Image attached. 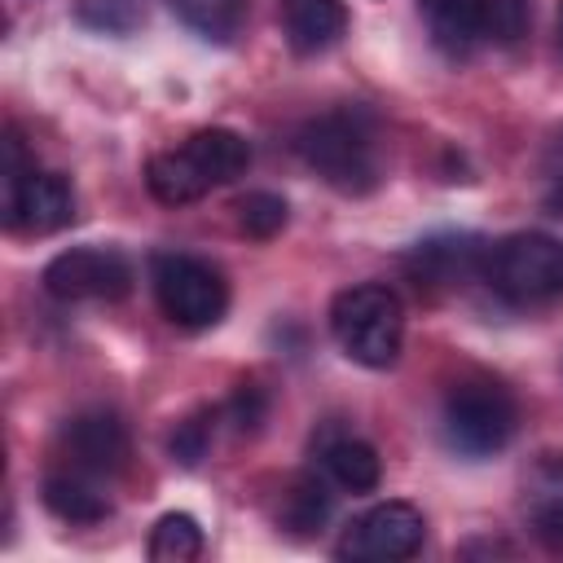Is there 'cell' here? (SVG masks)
<instances>
[{
    "instance_id": "obj_7",
    "label": "cell",
    "mask_w": 563,
    "mask_h": 563,
    "mask_svg": "<svg viewBox=\"0 0 563 563\" xmlns=\"http://www.w3.org/2000/svg\"><path fill=\"white\" fill-rule=\"evenodd\" d=\"M427 537L422 510L409 501H378L369 506L361 519L347 523L343 541H339V559H361V563H396L418 554Z\"/></svg>"
},
{
    "instance_id": "obj_14",
    "label": "cell",
    "mask_w": 563,
    "mask_h": 563,
    "mask_svg": "<svg viewBox=\"0 0 563 563\" xmlns=\"http://www.w3.org/2000/svg\"><path fill=\"white\" fill-rule=\"evenodd\" d=\"M145 185L150 194L163 202V207H185V202H198L211 180L198 172V163L189 158V150H167V154H154L150 167H145Z\"/></svg>"
},
{
    "instance_id": "obj_8",
    "label": "cell",
    "mask_w": 563,
    "mask_h": 563,
    "mask_svg": "<svg viewBox=\"0 0 563 563\" xmlns=\"http://www.w3.org/2000/svg\"><path fill=\"white\" fill-rule=\"evenodd\" d=\"M57 457H66V471H75V475L110 479L128 462V431L106 409L75 413L57 435Z\"/></svg>"
},
{
    "instance_id": "obj_21",
    "label": "cell",
    "mask_w": 563,
    "mask_h": 563,
    "mask_svg": "<svg viewBox=\"0 0 563 563\" xmlns=\"http://www.w3.org/2000/svg\"><path fill=\"white\" fill-rule=\"evenodd\" d=\"M532 26V0H484V35L497 44H519Z\"/></svg>"
},
{
    "instance_id": "obj_26",
    "label": "cell",
    "mask_w": 563,
    "mask_h": 563,
    "mask_svg": "<svg viewBox=\"0 0 563 563\" xmlns=\"http://www.w3.org/2000/svg\"><path fill=\"white\" fill-rule=\"evenodd\" d=\"M559 44H563V13H559Z\"/></svg>"
},
{
    "instance_id": "obj_10",
    "label": "cell",
    "mask_w": 563,
    "mask_h": 563,
    "mask_svg": "<svg viewBox=\"0 0 563 563\" xmlns=\"http://www.w3.org/2000/svg\"><path fill=\"white\" fill-rule=\"evenodd\" d=\"M418 13L444 57H466L484 40V0H418Z\"/></svg>"
},
{
    "instance_id": "obj_25",
    "label": "cell",
    "mask_w": 563,
    "mask_h": 563,
    "mask_svg": "<svg viewBox=\"0 0 563 563\" xmlns=\"http://www.w3.org/2000/svg\"><path fill=\"white\" fill-rule=\"evenodd\" d=\"M229 418L238 422V431L255 427V422L264 418V396H260V387L242 383V387H238V396H233V405H229Z\"/></svg>"
},
{
    "instance_id": "obj_12",
    "label": "cell",
    "mask_w": 563,
    "mask_h": 563,
    "mask_svg": "<svg viewBox=\"0 0 563 563\" xmlns=\"http://www.w3.org/2000/svg\"><path fill=\"white\" fill-rule=\"evenodd\" d=\"M282 9H286V40L295 53H321L347 26L343 0H282Z\"/></svg>"
},
{
    "instance_id": "obj_9",
    "label": "cell",
    "mask_w": 563,
    "mask_h": 563,
    "mask_svg": "<svg viewBox=\"0 0 563 563\" xmlns=\"http://www.w3.org/2000/svg\"><path fill=\"white\" fill-rule=\"evenodd\" d=\"M4 211L13 229L26 233H53L62 224H70L75 216V194L66 185V176L57 172H22L18 180L4 185Z\"/></svg>"
},
{
    "instance_id": "obj_22",
    "label": "cell",
    "mask_w": 563,
    "mask_h": 563,
    "mask_svg": "<svg viewBox=\"0 0 563 563\" xmlns=\"http://www.w3.org/2000/svg\"><path fill=\"white\" fill-rule=\"evenodd\" d=\"M541 176H545V211L554 220H563V128L545 141V154H541Z\"/></svg>"
},
{
    "instance_id": "obj_24",
    "label": "cell",
    "mask_w": 563,
    "mask_h": 563,
    "mask_svg": "<svg viewBox=\"0 0 563 563\" xmlns=\"http://www.w3.org/2000/svg\"><path fill=\"white\" fill-rule=\"evenodd\" d=\"M532 532H537L541 545L563 550V493L550 497V501H541V506L532 510Z\"/></svg>"
},
{
    "instance_id": "obj_2",
    "label": "cell",
    "mask_w": 563,
    "mask_h": 563,
    "mask_svg": "<svg viewBox=\"0 0 563 563\" xmlns=\"http://www.w3.org/2000/svg\"><path fill=\"white\" fill-rule=\"evenodd\" d=\"M330 334L343 347V356H352L356 365L387 369L396 365L400 343H405V308L378 282L347 286L330 303Z\"/></svg>"
},
{
    "instance_id": "obj_16",
    "label": "cell",
    "mask_w": 563,
    "mask_h": 563,
    "mask_svg": "<svg viewBox=\"0 0 563 563\" xmlns=\"http://www.w3.org/2000/svg\"><path fill=\"white\" fill-rule=\"evenodd\" d=\"M321 466L347 493H369V488H378V475H383L374 444H365L356 435H339V440L321 444Z\"/></svg>"
},
{
    "instance_id": "obj_17",
    "label": "cell",
    "mask_w": 563,
    "mask_h": 563,
    "mask_svg": "<svg viewBox=\"0 0 563 563\" xmlns=\"http://www.w3.org/2000/svg\"><path fill=\"white\" fill-rule=\"evenodd\" d=\"M167 4L189 31H198L202 40H216V44H229L246 13V0H167Z\"/></svg>"
},
{
    "instance_id": "obj_3",
    "label": "cell",
    "mask_w": 563,
    "mask_h": 563,
    "mask_svg": "<svg viewBox=\"0 0 563 563\" xmlns=\"http://www.w3.org/2000/svg\"><path fill=\"white\" fill-rule=\"evenodd\" d=\"M150 286H154V299H158L163 317L180 330H211L229 308L224 277L198 255L158 251L150 260Z\"/></svg>"
},
{
    "instance_id": "obj_18",
    "label": "cell",
    "mask_w": 563,
    "mask_h": 563,
    "mask_svg": "<svg viewBox=\"0 0 563 563\" xmlns=\"http://www.w3.org/2000/svg\"><path fill=\"white\" fill-rule=\"evenodd\" d=\"M198 554H202V528L194 515L172 510L154 523V532H150V559L154 563H189Z\"/></svg>"
},
{
    "instance_id": "obj_11",
    "label": "cell",
    "mask_w": 563,
    "mask_h": 563,
    "mask_svg": "<svg viewBox=\"0 0 563 563\" xmlns=\"http://www.w3.org/2000/svg\"><path fill=\"white\" fill-rule=\"evenodd\" d=\"M484 255L475 238H431L418 242L409 255V273L418 277V286H462L475 268H484Z\"/></svg>"
},
{
    "instance_id": "obj_6",
    "label": "cell",
    "mask_w": 563,
    "mask_h": 563,
    "mask_svg": "<svg viewBox=\"0 0 563 563\" xmlns=\"http://www.w3.org/2000/svg\"><path fill=\"white\" fill-rule=\"evenodd\" d=\"M44 290L62 303L123 299L132 290V264L114 246H70L44 264Z\"/></svg>"
},
{
    "instance_id": "obj_13",
    "label": "cell",
    "mask_w": 563,
    "mask_h": 563,
    "mask_svg": "<svg viewBox=\"0 0 563 563\" xmlns=\"http://www.w3.org/2000/svg\"><path fill=\"white\" fill-rule=\"evenodd\" d=\"M185 150H189V158L198 163V172L211 185H229L251 167V145L233 128H202V132H194L185 141Z\"/></svg>"
},
{
    "instance_id": "obj_1",
    "label": "cell",
    "mask_w": 563,
    "mask_h": 563,
    "mask_svg": "<svg viewBox=\"0 0 563 563\" xmlns=\"http://www.w3.org/2000/svg\"><path fill=\"white\" fill-rule=\"evenodd\" d=\"M295 150L339 194H369L383 176L374 123L365 110H352V106L308 119L295 136Z\"/></svg>"
},
{
    "instance_id": "obj_19",
    "label": "cell",
    "mask_w": 563,
    "mask_h": 563,
    "mask_svg": "<svg viewBox=\"0 0 563 563\" xmlns=\"http://www.w3.org/2000/svg\"><path fill=\"white\" fill-rule=\"evenodd\" d=\"M233 211H238V229H242L246 238L268 242V238H277V233L286 229V198H277V194H268V189L242 194Z\"/></svg>"
},
{
    "instance_id": "obj_20",
    "label": "cell",
    "mask_w": 563,
    "mask_h": 563,
    "mask_svg": "<svg viewBox=\"0 0 563 563\" xmlns=\"http://www.w3.org/2000/svg\"><path fill=\"white\" fill-rule=\"evenodd\" d=\"M286 523L295 528V532H312V528H321L325 523V515H330V493H325V484L321 479H299L290 493H286Z\"/></svg>"
},
{
    "instance_id": "obj_4",
    "label": "cell",
    "mask_w": 563,
    "mask_h": 563,
    "mask_svg": "<svg viewBox=\"0 0 563 563\" xmlns=\"http://www.w3.org/2000/svg\"><path fill=\"white\" fill-rule=\"evenodd\" d=\"M444 440L466 457H493L515 435V400L493 378H462L444 396Z\"/></svg>"
},
{
    "instance_id": "obj_15",
    "label": "cell",
    "mask_w": 563,
    "mask_h": 563,
    "mask_svg": "<svg viewBox=\"0 0 563 563\" xmlns=\"http://www.w3.org/2000/svg\"><path fill=\"white\" fill-rule=\"evenodd\" d=\"M44 506H48L57 519H66V523H97V519H106V510H110V501H106V493L97 488V479L75 475V471H53V475L44 479Z\"/></svg>"
},
{
    "instance_id": "obj_5",
    "label": "cell",
    "mask_w": 563,
    "mask_h": 563,
    "mask_svg": "<svg viewBox=\"0 0 563 563\" xmlns=\"http://www.w3.org/2000/svg\"><path fill=\"white\" fill-rule=\"evenodd\" d=\"M484 277L510 303H550L563 295V242L550 233H510L484 255Z\"/></svg>"
},
{
    "instance_id": "obj_23",
    "label": "cell",
    "mask_w": 563,
    "mask_h": 563,
    "mask_svg": "<svg viewBox=\"0 0 563 563\" xmlns=\"http://www.w3.org/2000/svg\"><path fill=\"white\" fill-rule=\"evenodd\" d=\"M202 453H207V418L180 422V431L172 435V457H176L180 466H198Z\"/></svg>"
}]
</instances>
